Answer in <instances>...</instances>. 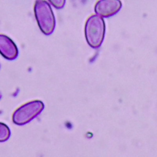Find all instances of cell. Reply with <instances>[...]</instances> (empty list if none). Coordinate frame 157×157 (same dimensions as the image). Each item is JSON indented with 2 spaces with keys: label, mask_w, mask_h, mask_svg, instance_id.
Returning a JSON list of instances; mask_svg holds the SVG:
<instances>
[{
  "label": "cell",
  "mask_w": 157,
  "mask_h": 157,
  "mask_svg": "<svg viewBox=\"0 0 157 157\" xmlns=\"http://www.w3.org/2000/svg\"><path fill=\"white\" fill-rule=\"evenodd\" d=\"M65 2V1H52V3L54 4V6L57 7V8H61L64 6V4Z\"/></svg>",
  "instance_id": "5b68a950"
},
{
  "label": "cell",
  "mask_w": 157,
  "mask_h": 157,
  "mask_svg": "<svg viewBox=\"0 0 157 157\" xmlns=\"http://www.w3.org/2000/svg\"><path fill=\"white\" fill-rule=\"evenodd\" d=\"M121 7V2L118 0L98 1L94 7L95 12L100 17H109L117 13Z\"/></svg>",
  "instance_id": "7a4b0ae2"
},
{
  "label": "cell",
  "mask_w": 157,
  "mask_h": 157,
  "mask_svg": "<svg viewBox=\"0 0 157 157\" xmlns=\"http://www.w3.org/2000/svg\"><path fill=\"white\" fill-rule=\"evenodd\" d=\"M105 22L104 19L97 15L90 17L85 24V34L90 46L94 48L101 46L105 34Z\"/></svg>",
  "instance_id": "6da1fadb"
},
{
  "label": "cell",
  "mask_w": 157,
  "mask_h": 157,
  "mask_svg": "<svg viewBox=\"0 0 157 157\" xmlns=\"http://www.w3.org/2000/svg\"><path fill=\"white\" fill-rule=\"evenodd\" d=\"M10 134L9 128L4 124L0 123V142L7 140Z\"/></svg>",
  "instance_id": "277c9868"
},
{
  "label": "cell",
  "mask_w": 157,
  "mask_h": 157,
  "mask_svg": "<svg viewBox=\"0 0 157 157\" xmlns=\"http://www.w3.org/2000/svg\"><path fill=\"white\" fill-rule=\"evenodd\" d=\"M42 109L38 105L34 107L33 105L25 106V107L18 110L14 113L13 116V122L17 124H25L36 117Z\"/></svg>",
  "instance_id": "3957f363"
}]
</instances>
